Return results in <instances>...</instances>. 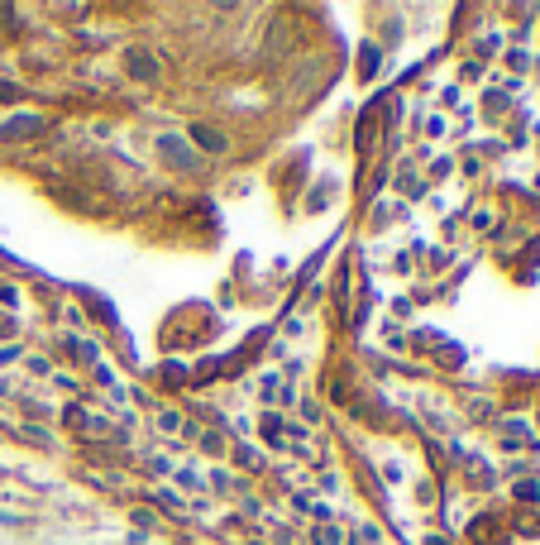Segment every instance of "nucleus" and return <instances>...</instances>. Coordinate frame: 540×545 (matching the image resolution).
<instances>
[{
  "label": "nucleus",
  "instance_id": "1",
  "mask_svg": "<svg viewBox=\"0 0 540 545\" xmlns=\"http://www.w3.org/2000/svg\"><path fill=\"white\" fill-rule=\"evenodd\" d=\"M44 115H15V120H0V144H24L34 134H44Z\"/></svg>",
  "mask_w": 540,
  "mask_h": 545
},
{
  "label": "nucleus",
  "instance_id": "2",
  "mask_svg": "<svg viewBox=\"0 0 540 545\" xmlns=\"http://www.w3.org/2000/svg\"><path fill=\"white\" fill-rule=\"evenodd\" d=\"M125 72H130L134 82H153V77H158V58L144 53V48H130V53H125Z\"/></svg>",
  "mask_w": 540,
  "mask_h": 545
},
{
  "label": "nucleus",
  "instance_id": "3",
  "mask_svg": "<svg viewBox=\"0 0 540 545\" xmlns=\"http://www.w3.org/2000/svg\"><path fill=\"white\" fill-rule=\"evenodd\" d=\"M187 139H192L201 153H225V149H230L225 130H216V125H192V134H187Z\"/></svg>",
  "mask_w": 540,
  "mask_h": 545
},
{
  "label": "nucleus",
  "instance_id": "4",
  "mask_svg": "<svg viewBox=\"0 0 540 545\" xmlns=\"http://www.w3.org/2000/svg\"><path fill=\"white\" fill-rule=\"evenodd\" d=\"M158 153H163L168 163H177V168H192V153L182 149V139H177V134H163V139H158Z\"/></svg>",
  "mask_w": 540,
  "mask_h": 545
},
{
  "label": "nucleus",
  "instance_id": "5",
  "mask_svg": "<svg viewBox=\"0 0 540 545\" xmlns=\"http://www.w3.org/2000/svg\"><path fill=\"white\" fill-rule=\"evenodd\" d=\"M0 302H10V306H15V287H10V283H0Z\"/></svg>",
  "mask_w": 540,
  "mask_h": 545
}]
</instances>
